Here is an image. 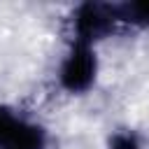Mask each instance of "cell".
I'll return each instance as SVG.
<instances>
[{"label":"cell","mask_w":149,"mask_h":149,"mask_svg":"<svg viewBox=\"0 0 149 149\" xmlns=\"http://www.w3.org/2000/svg\"><path fill=\"white\" fill-rule=\"evenodd\" d=\"M98 77V54L95 47L91 44H81V42H72L65 58L61 61L58 68V84L63 91L79 95L86 93Z\"/></svg>","instance_id":"obj_1"},{"label":"cell","mask_w":149,"mask_h":149,"mask_svg":"<svg viewBox=\"0 0 149 149\" xmlns=\"http://www.w3.org/2000/svg\"><path fill=\"white\" fill-rule=\"evenodd\" d=\"M70 23H72V42L95 47L98 40H102L116 30V26H119L116 5L84 2L72 12Z\"/></svg>","instance_id":"obj_2"},{"label":"cell","mask_w":149,"mask_h":149,"mask_svg":"<svg viewBox=\"0 0 149 149\" xmlns=\"http://www.w3.org/2000/svg\"><path fill=\"white\" fill-rule=\"evenodd\" d=\"M47 142L49 135L44 126L0 105V149H47Z\"/></svg>","instance_id":"obj_3"},{"label":"cell","mask_w":149,"mask_h":149,"mask_svg":"<svg viewBox=\"0 0 149 149\" xmlns=\"http://www.w3.org/2000/svg\"><path fill=\"white\" fill-rule=\"evenodd\" d=\"M116 16H119V23H128V26L149 30V0L121 2V5H116Z\"/></svg>","instance_id":"obj_4"},{"label":"cell","mask_w":149,"mask_h":149,"mask_svg":"<svg viewBox=\"0 0 149 149\" xmlns=\"http://www.w3.org/2000/svg\"><path fill=\"white\" fill-rule=\"evenodd\" d=\"M107 149H142V142L135 130H116L109 135Z\"/></svg>","instance_id":"obj_5"}]
</instances>
